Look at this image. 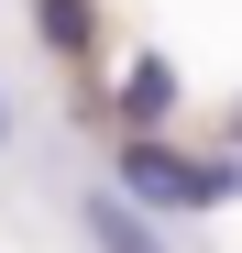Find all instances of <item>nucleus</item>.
Returning <instances> with one entry per match:
<instances>
[{
  "mask_svg": "<svg viewBox=\"0 0 242 253\" xmlns=\"http://www.w3.org/2000/svg\"><path fill=\"white\" fill-rule=\"evenodd\" d=\"M33 33H44L55 66H77V55L99 44V0H33Z\"/></svg>",
  "mask_w": 242,
  "mask_h": 253,
  "instance_id": "4",
  "label": "nucleus"
},
{
  "mask_svg": "<svg viewBox=\"0 0 242 253\" xmlns=\"http://www.w3.org/2000/svg\"><path fill=\"white\" fill-rule=\"evenodd\" d=\"M0 154H11V99H0Z\"/></svg>",
  "mask_w": 242,
  "mask_h": 253,
  "instance_id": "5",
  "label": "nucleus"
},
{
  "mask_svg": "<svg viewBox=\"0 0 242 253\" xmlns=\"http://www.w3.org/2000/svg\"><path fill=\"white\" fill-rule=\"evenodd\" d=\"M77 220H88V242H99V253H165V231H154L121 187H88V198H77Z\"/></svg>",
  "mask_w": 242,
  "mask_h": 253,
  "instance_id": "2",
  "label": "nucleus"
},
{
  "mask_svg": "<svg viewBox=\"0 0 242 253\" xmlns=\"http://www.w3.org/2000/svg\"><path fill=\"white\" fill-rule=\"evenodd\" d=\"M121 121H132V132H165V121H176V66L165 55H132V66H121Z\"/></svg>",
  "mask_w": 242,
  "mask_h": 253,
  "instance_id": "3",
  "label": "nucleus"
},
{
  "mask_svg": "<svg viewBox=\"0 0 242 253\" xmlns=\"http://www.w3.org/2000/svg\"><path fill=\"white\" fill-rule=\"evenodd\" d=\"M110 187L143 209V220H187V209H220L242 198V154H176L165 132H132L110 165Z\"/></svg>",
  "mask_w": 242,
  "mask_h": 253,
  "instance_id": "1",
  "label": "nucleus"
}]
</instances>
